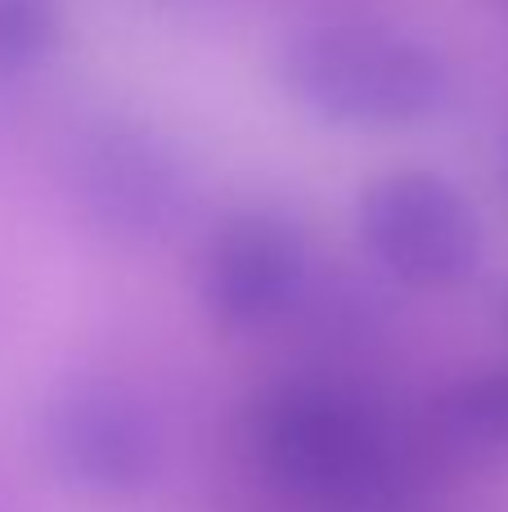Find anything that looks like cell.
Returning a JSON list of instances; mask_svg holds the SVG:
<instances>
[{"label":"cell","mask_w":508,"mask_h":512,"mask_svg":"<svg viewBox=\"0 0 508 512\" xmlns=\"http://www.w3.org/2000/svg\"><path fill=\"white\" fill-rule=\"evenodd\" d=\"M63 0H0V72L23 77L59 54L63 45Z\"/></svg>","instance_id":"obj_7"},{"label":"cell","mask_w":508,"mask_h":512,"mask_svg":"<svg viewBox=\"0 0 508 512\" xmlns=\"http://www.w3.org/2000/svg\"><path fill=\"white\" fill-rule=\"evenodd\" d=\"M441 418L464 441L508 450V369L477 373L450 387V396L441 400Z\"/></svg>","instance_id":"obj_8"},{"label":"cell","mask_w":508,"mask_h":512,"mask_svg":"<svg viewBox=\"0 0 508 512\" xmlns=\"http://www.w3.org/2000/svg\"><path fill=\"white\" fill-rule=\"evenodd\" d=\"M360 248L405 288L446 292L482 270L486 230L473 198L428 167L369 180L356 198Z\"/></svg>","instance_id":"obj_3"},{"label":"cell","mask_w":508,"mask_h":512,"mask_svg":"<svg viewBox=\"0 0 508 512\" xmlns=\"http://www.w3.org/2000/svg\"><path fill=\"white\" fill-rule=\"evenodd\" d=\"M45 454L63 486L90 499H131L162 463L149 405L113 378H77L45 405Z\"/></svg>","instance_id":"obj_5"},{"label":"cell","mask_w":508,"mask_h":512,"mask_svg":"<svg viewBox=\"0 0 508 512\" xmlns=\"http://www.w3.org/2000/svg\"><path fill=\"white\" fill-rule=\"evenodd\" d=\"M311 288V243L293 216L275 207H248L221 221L203 252V292L207 315L230 333L275 328L302 306Z\"/></svg>","instance_id":"obj_6"},{"label":"cell","mask_w":508,"mask_h":512,"mask_svg":"<svg viewBox=\"0 0 508 512\" xmlns=\"http://www.w3.org/2000/svg\"><path fill=\"white\" fill-rule=\"evenodd\" d=\"M257 454L293 499L315 508H365L387 490L392 454L378 418L329 382H288L257 409Z\"/></svg>","instance_id":"obj_2"},{"label":"cell","mask_w":508,"mask_h":512,"mask_svg":"<svg viewBox=\"0 0 508 512\" xmlns=\"http://www.w3.org/2000/svg\"><path fill=\"white\" fill-rule=\"evenodd\" d=\"M275 77L315 122L338 131H414L455 108L450 59L423 36L383 23H306L279 45Z\"/></svg>","instance_id":"obj_1"},{"label":"cell","mask_w":508,"mask_h":512,"mask_svg":"<svg viewBox=\"0 0 508 512\" xmlns=\"http://www.w3.org/2000/svg\"><path fill=\"white\" fill-rule=\"evenodd\" d=\"M68 180L81 212L117 239H162L189 212V171L167 135L135 117H95L72 135Z\"/></svg>","instance_id":"obj_4"},{"label":"cell","mask_w":508,"mask_h":512,"mask_svg":"<svg viewBox=\"0 0 508 512\" xmlns=\"http://www.w3.org/2000/svg\"><path fill=\"white\" fill-rule=\"evenodd\" d=\"M500 315H504V328H508V297H504V306H500Z\"/></svg>","instance_id":"obj_9"}]
</instances>
